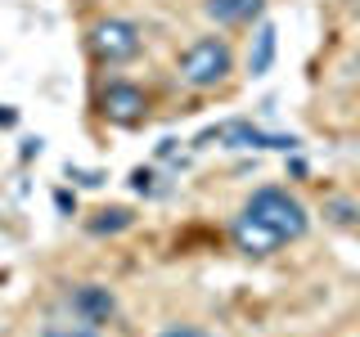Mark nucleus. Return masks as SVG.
I'll return each mask as SVG.
<instances>
[{
    "label": "nucleus",
    "instance_id": "9",
    "mask_svg": "<svg viewBox=\"0 0 360 337\" xmlns=\"http://www.w3.org/2000/svg\"><path fill=\"white\" fill-rule=\"evenodd\" d=\"M275 50H279V32L270 27V22H262L252 37V50H248V72L252 77H266L270 63H275Z\"/></svg>",
    "mask_w": 360,
    "mask_h": 337
},
{
    "label": "nucleus",
    "instance_id": "10",
    "mask_svg": "<svg viewBox=\"0 0 360 337\" xmlns=\"http://www.w3.org/2000/svg\"><path fill=\"white\" fill-rule=\"evenodd\" d=\"M41 337H104V329L68 310V315H50V319L41 324Z\"/></svg>",
    "mask_w": 360,
    "mask_h": 337
},
{
    "label": "nucleus",
    "instance_id": "1",
    "mask_svg": "<svg viewBox=\"0 0 360 337\" xmlns=\"http://www.w3.org/2000/svg\"><path fill=\"white\" fill-rule=\"evenodd\" d=\"M243 216H252L257 225H266L279 243H297L302 234L311 230V216H307V207H302V198H292L288 189H279V185H262V189H257V194L243 202Z\"/></svg>",
    "mask_w": 360,
    "mask_h": 337
},
{
    "label": "nucleus",
    "instance_id": "11",
    "mask_svg": "<svg viewBox=\"0 0 360 337\" xmlns=\"http://www.w3.org/2000/svg\"><path fill=\"white\" fill-rule=\"evenodd\" d=\"M135 216L127 207H104L95 220H90V234H122V230H131Z\"/></svg>",
    "mask_w": 360,
    "mask_h": 337
},
{
    "label": "nucleus",
    "instance_id": "8",
    "mask_svg": "<svg viewBox=\"0 0 360 337\" xmlns=\"http://www.w3.org/2000/svg\"><path fill=\"white\" fill-rule=\"evenodd\" d=\"M266 0H202V14H207L217 27H243V22L262 18Z\"/></svg>",
    "mask_w": 360,
    "mask_h": 337
},
{
    "label": "nucleus",
    "instance_id": "2",
    "mask_svg": "<svg viewBox=\"0 0 360 337\" xmlns=\"http://www.w3.org/2000/svg\"><path fill=\"white\" fill-rule=\"evenodd\" d=\"M176 72H180V81H185L189 90H217L225 77L234 72L230 41H225V37H198L185 54H180Z\"/></svg>",
    "mask_w": 360,
    "mask_h": 337
},
{
    "label": "nucleus",
    "instance_id": "12",
    "mask_svg": "<svg viewBox=\"0 0 360 337\" xmlns=\"http://www.w3.org/2000/svg\"><path fill=\"white\" fill-rule=\"evenodd\" d=\"M158 337H217V333L198 329V324H172V329H162Z\"/></svg>",
    "mask_w": 360,
    "mask_h": 337
},
{
    "label": "nucleus",
    "instance_id": "6",
    "mask_svg": "<svg viewBox=\"0 0 360 337\" xmlns=\"http://www.w3.org/2000/svg\"><path fill=\"white\" fill-rule=\"evenodd\" d=\"M68 310L104 329L112 315H117V292H112L108 284H72V292H68Z\"/></svg>",
    "mask_w": 360,
    "mask_h": 337
},
{
    "label": "nucleus",
    "instance_id": "13",
    "mask_svg": "<svg viewBox=\"0 0 360 337\" xmlns=\"http://www.w3.org/2000/svg\"><path fill=\"white\" fill-rule=\"evenodd\" d=\"M329 211H338L333 220H347V225H356V220H360V207H356V202H342V198H333V202H329Z\"/></svg>",
    "mask_w": 360,
    "mask_h": 337
},
{
    "label": "nucleus",
    "instance_id": "5",
    "mask_svg": "<svg viewBox=\"0 0 360 337\" xmlns=\"http://www.w3.org/2000/svg\"><path fill=\"white\" fill-rule=\"evenodd\" d=\"M99 108H104L108 121H117V126H135V121L149 112V95H144L135 81H108L104 95H99Z\"/></svg>",
    "mask_w": 360,
    "mask_h": 337
},
{
    "label": "nucleus",
    "instance_id": "7",
    "mask_svg": "<svg viewBox=\"0 0 360 337\" xmlns=\"http://www.w3.org/2000/svg\"><path fill=\"white\" fill-rule=\"evenodd\" d=\"M230 243L239 247L243 256H270V252H279V247H284L275 234L266 230V225H257L252 216H243V211L230 220Z\"/></svg>",
    "mask_w": 360,
    "mask_h": 337
},
{
    "label": "nucleus",
    "instance_id": "3",
    "mask_svg": "<svg viewBox=\"0 0 360 337\" xmlns=\"http://www.w3.org/2000/svg\"><path fill=\"white\" fill-rule=\"evenodd\" d=\"M140 50H144V37L131 18H99L90 27V54L104 67H122V63L140 59Z\"/></svg>",
    "mask_w": 360,
    "mask_h": 337
},
{
    "label": "nucleus",
    "instance_id": "4",
    "mask_svg": "<svg viewBox=\"0 0 360 337\" xmlns=\"http://www.w3.org/2000/svg\"><path fill=\"white\" fill-rule=\"evenodd\" d=\"M225 144V149H297V135H275V131H262L252 121H221L202 135L198 144Z\"/></svg>",
    "mask_w": 360,
    "mask_h": 337
},
{
    "label": "nucleus",
    "instance_id": "15",
    "mask_svg": "<svg viewBox=\"0 0 360 337\" xmlns=\"http://www.w3.org/2000/svg\"><path fill=\"white\" fill-rule=\"evenodd\" d=\"M356 67H360V59H356Z\"/></svg>",
    "mask_w": 360,
    "mask_h": 337
},
{
    "label": "nucleus",
    "instance_id": "14",
    "mask_svg": "<svg viewBox=\"0 0 360 337\" xmlns=\"http://www.w3.org/2000/svg\"><path fill=\"white\" fill-rule=\"evenodd\" d=\"M131 189H135V194H149V189H153V171H135L131 176Z\"/></svg>",
    "mask_w": 360,
    "mask_h": 337
}]
</instances>
